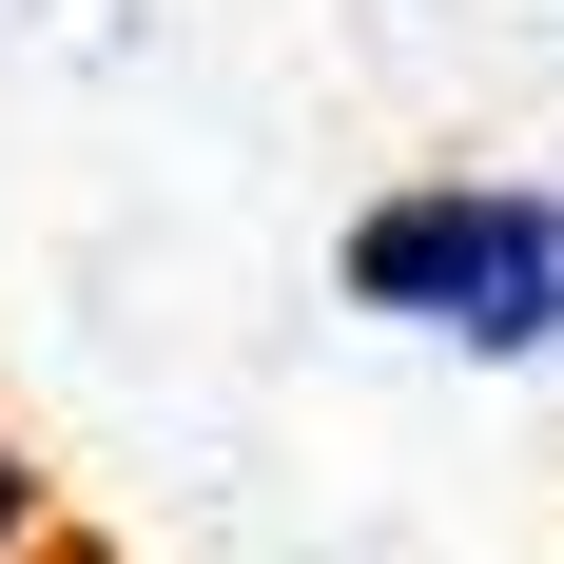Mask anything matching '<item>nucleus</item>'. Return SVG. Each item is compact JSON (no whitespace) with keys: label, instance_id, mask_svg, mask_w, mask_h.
<instances>
[{"label":"nucleus","instance_id":"nucleus-1","mask_svg":"<svg viewBox=\"0 0 564 564\" xmlns=\"http://www.w3.org/2000/svg\"><path fill=\"white\" fill-rule=\"evenodd\" d=\"M350 312L409 350H467V370H564V195L545 175H390L350 215Z\"/></svg>","mask_w":564,"mask_h":564},{"label":"nucleus","instance_id":"nucleus-2","mask_svg":"<svg viewBox=\"0 0 564 564\" xmlns=\"http://www.w3.org/2000/svg\"><path fill=\"white\" fill-rule=\"evenodd\" d=\"M0 564H40V467L0 448Z\"/></svg>","mask_w":564,"mask_h":564}]
</instances>
